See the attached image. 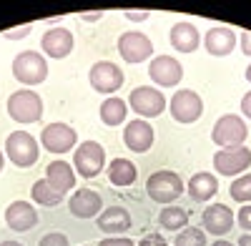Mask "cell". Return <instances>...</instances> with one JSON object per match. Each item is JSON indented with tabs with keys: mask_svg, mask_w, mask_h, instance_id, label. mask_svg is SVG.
Wrapping results in <instances>:
<instances>
[{
	"mask_svg": "<svg viewBox=\"0 0 251 246\" xmlns=\"http://www.w3.org/2000/svg\"><path fill=\"white\" fill-rule=\"evenodd\" d=\"M246 80H249V83H251V66L246 68Z\"/></svg>",
	"mask_w": 251,
	"mask_h": 246,
	"instance_id": "obj_43",
	"label": "cell"
},
{
	"mask_svg": "<svg viewBox=\"0 0 251 246\" xmlns=\"http://www.w3.org/2000/svg\"><path fill=\"white\" fill-rule=\"evenodd\" d=\"M239 43H241V50H244V55H251V30H244V33H241Z\"/></svg>",
	"mask_w": 251,
	"mask_h": 246,
	"instance_id": "obj_36",
	"label": "cell"
},
{
	"mask_svg": "<svg viewBox=\"0 0 251 246\" xmlns=\"http://www.w3.org/2000/svg\"><path fill=\"white\" fill-rule=\"evenodd\" d=\"M0 246H23V244H18V241H3Z\"/></svg>",
	"mask_w": 251,
	"mask_h": 246,
	"instance_id": "obj_41",
	"label": "cell"
},
{
	"mask_svg": "<svg viewBox=\"0 0 251 246\" xmlns=\"http://www.w3.org/2000/svg\"><path fill=\"white\" fill-rule=\"evenodd\" d=\"M211 246H234V244H228V241H224V239H219V241H214Z\"/></svg>",
	"mask_w": 251,
	"mask_h": 246,
	"instance_id": "obj_40",
	"label": "cell"
},
{
	"mask_svg": "<svg viewBox=\"0 0 251 246\" xmlns=\"http://www.w3.org/2000/svg\"><path fill=\"white\" fill-rule=\"evenodd\" d=\"M5 223L13 231H30L38 223V211L28 201H13L5 209Z\"/></svg>",
	"mask_w": 251,
	"mask_h": 246,
	"instance_id": "obj_19",
	"label": "cell"
},
{
	"mask_svg": "<svg viewBox=\"0 0 251 246\" xmlns=\"http://www.w3.org/2000/svg\"><path fill=\"white\" fill-rule=\"evenodd\" d=\"M151 13L149 10H126V20H133V23H141V20H149Z\"/></svg>",
	"mask_w": 251,
	"mask_h": 246,
	"instance_id": "obj_35",
	"label": "cell"
},
{
	"mask_svg": "<svg viewBox=\"0 0 251 246\" xmlns=\"http://www.w3.org/2000/svg\"><path fill=\"white\" fill-rule=\"evenodd\" d=\"M174 246H206V234H203V229L186 226V229H181V234L176 236Z\"/></svg>",
	"mask_w": 251,
	"mask_h": 246,
	"instance_id": "obj_29",
	"label": "cell"
},
{
	"mask_svg": "<svg viewBox=\"0 0 251 246\" xmlns=\"http://www.w3.org/2000/svg\"><path fill=\"white\" fill-rule=\"evenodd\" d=\"M106 166V151L98 141H83L73 153V169L83 178H96Z\"/></svg>",
	"mask_w": 251,
	"mask_h": 246,
	"instance_id": "obj_6",
	"label": "cell"
},
{
	"mask_svg": "<svg viewBox=\"0 0 251 246\" xmlns=\"http://www.w3.org/2000/svg\"><path fill=\"white\" fill-rule=\"evenodd\" d=\"M13 75L23 86H40L48 78V63L38 50H23L13 60Z\"/></svg>",
	"mask_w": 251,
	"mask_h": 246,
	"instance_id": "obj_1",
	"label": "cell"
},
{
	"mask_svg": "<svg viewBox=\"0 0 251 246\" xmlns=\"http://www.w3.org/2000/svg\"><path fill=\"white\" fill-rule=\"evenodd\" d=\"M228 194H231V198L239 201V203H251V173L239 176V178L231 183Z\"/></svg>",
	"mask_w": 251,
	"mask_h": 246,
	"instance_id": "obj_28",
	"label": "cell"
},
{
	"mask_svg": "<svg viewBox=\"0 0 251 246\" xmlns=\"http://www.w3.org/2000/svg\"><path fill=\"white\" fill-rule=\"evenodd\" d=\"M236 33L226 25H214L206 30V38H203V46H206V53L211 55H228L234 48H236Z\"/></svg>",
	"mask_w": 251,
	"mask_h": 246,
	"instance_id": "obj_18",
	"label": "cell"
},
{
	"mask_svg": "<svg viewBox=\"0 0 251 246\" xmlns=\"http://www.w3.org/2000/svg\"><path fill=\"white\" fill-rule=\"evenodd\" d=\"M158 223L166 231H181V229H186V223H188V214L181 206H166L158 214Z\"/></svg>",
	"mask_w": 251,
	"mask_h": 246,
	"instance_id": "obj_26",
	"label": "cell"
},
{
	"mask_svg": "<svg viewBox=\"0 0 251 246\" xmlns=\"http://www.w3.org/2000/svg\"><path fill=\"white\" fill-rule=\"evenodd\" d=\"M149 75L156 86H163V88H174L181 83L183 78V68L176 58L171 55H156L149 66Z\"/></svg>",
	"mask_w": 251,
	"mask_h": 246,
	"instance_id": "obj_13",
	"label": "cell"
},
{
	"mask_svg": "<svg viewBox=\"0 0 251 246\" xmlns=\"http://www.w3.org/2000/svg\"><path fill=\"white\" fill-rule=\"evenodd\" d=\"M118 53L126 63H143L153 55V43L141 30H126L118 35Z\"/></svg>",
	"mask_w": 251,
	"mask_h": 246,
	"instance_id": "obj_9",
	"label": "cell"
},
{
	"mask_svg": "<svg viewBox=\"0 0 251 246\" xmlns=\"http://www.w3.org/2000/svg\"><path fill=\"white\" fill-rule=\"evenodd\" d=\"M88 80H91L93 91H98L103 96H111L123 86L126 75L116 63H111V60H98V63H93V68L88 73Z\"/></svg>",
	"mask_w": 251,
	"mask_h": 246,
	"instance_id": "obj_10",
	"label": "cell"
},
{
	"mask_svg": "<svg viewBox=\"0 0 251 246\" xmlns=\"http://www.w3.org/2000/svg\"><path fill=\"white\" fill-rule=\"evenodd\" d=\"M5 153L10 163H15L18 169H30L40 156V148H38V141L28 131H13L5 141Z\"/></svg>",
	"mask_w": 251,
	"mask_h": 246,
	"instance_id": "obj_5",
	"label": "cell"
},
{
	"mask_svg": "<svg viewBox=\"0 0 251 246\" xmlns=\"http://www.w3.org/2000/svg\"><path fill=\"white\" fill-rule=\"evenodd\" d=\"M40 143H43V148L50 151V153H68L75 143H78V133L75 128H71L68 123H48L40 133Z\"/></svg>",
	"mask_w": 251,
	"mask_h": 246,
	"instance_id": "obj_11",
	"label": "cell"
},
{
	"mask_svg": "<svg viewBox=\"0 0 251 246\" xmlns=\"http://www.w3.org/2000/svg\"><path fill=\"white\" fill-rule=\"evenodd\" d=\"M98 246H136L128 236H108V239H103Z\"/></svg>",
	"mask_w": 251,
	"mask_h": 246,
	"instance_id": "obj_33",
	"label": "cell"
},
{
	"mask_svg": "<svg viewBox=\"0 0 251 246\" xmlns=\"http://www.w3.org/2000/svg\"><path fill=\"white\" fill-rule=\"evenodd\" d=\"M3 163H5V156H3V151H0V171H3Z\"/></svg>",
	"mask_w": 251,
	"mask_h": 246,
	"instance_id": "obj_42",
	"label": "cell"
},
{
	"mask_svg": "<svg viewBox=\"0 0 251 246\" xmlns=\"http://www.w3.org/2000/svg\"><path fill=\"white\" fill-rule=\"evenodd\" d=\"M219 191V181L214 173H194L191 178H188V196H191L194 201H208V198H214Z\"/></svg>",
	"mask_w": 251,
	"mask_h": 246,
	"instance_id": "obj_23",
	"label": "cell"
},
{
	"mask_svg": "<svg viewBox=\"0 0 251 246\" xmlns=\"http://www.w3.org/2000/svg\"><path fill=\"white\" fill-rule=\"evenodd\" d=\"M146 194L151 196V201L169 206L183 194V178L176 171H156L146 181Z\"/></svg>",
	"mask_w": 251,
	"mask_h": 246,
	"instance_id": "obj_3",
	"label": "cell"
},
{
	"mask_svg": "<svg viewBox=\"0 0 251 246\" xmlns=\"http://www.w3.org/2000/svg\"><path fill=\"white\" fill-rule=\"evenodd\" d=\"M201 223L208 234L214 236H224L234 229V214L226 203H211L203 214H201Z\"/></svg>",
	"mask_w": 251,
	"mask_h": 246,
	"instance_id": "obj_16",
	"label": "cell"
},
{
	"mask_svg": "<svg viewBox=\"0 0 251 246\" xmlns=\"http://www.w3.org/2000/svg\"><path fill=\"white\" fill-rule=\"evenodd\" d=\"M169 40H171V46L178 53H194L201 46V35H199L196 25L188 23V20H178V23H174V28L169 33Z\"/></svg>",
	"mask_w": 251,
	"mask_h": 246,
	"instance_id": "obj_20",
	"label": "cell"
},
{
	"mask_svg": "<svg viewBox=\"0 0 251 246\" xmlns=\"http://www.w3.org/2000/svg\"><path fill=\"white\" fill-rule=\"evenodd\" d=\"M239 246H251V234H244V236L239 239Z\"/></svg>",
	"mask_w": 251,
	"mask_h": 246,
	"instance_id": "obj_39",
	"label": "cell"
},
{
	"mask_svg": "<svg viewBox=\"0 0 251 246\" xmlns=\"http://www.w3.org/2000/svg\"><path fill=\"white\" fill-rule=\"evenodd\" d=\"M169 111L174 116V121L178 123H196L203 113V100L196 91H188V88H181L171 96L169 100Z\"/></svg>",
	"mask_w": 251,
	"mask_h": 246,
	"instance_id": "obj_8",
	"label": "cell"
},
{
	"mask_svg": "<svg viewBox=\"0 0 251 246\" xmlns=\"http://www.w3.org/2000/svg\"><path fill=\"white\" fill-rule=\"evenodd\" d=\"M5 108L15 123H35L43 116V98L30 88H23V91L10 93Z\"/></svg>",
	"mask_w": 251,
	"mask_h": 246,
	"instance_id": "obj_2",
	"label": "cell"
},
{
	"mask_svg": "<svg viewBox=\"0 0 251 246\" xmlns=\"http://www.w3.org/2000/svg\"><path fill=\"white\" fill-rule=\"evenodd\" d=\"M128 108L136 111L143 121L149 118H156L163 113L166 108V96L158 91V88H151V86H138L128 93Z\"/></svg>",
	"mask_w": 251,
	"mask_h": 246,
	"instance_id": "obj_7",
	"label": "cell"
},
{
	"mask_svg": "<svg viewBox=\"0 0 251 246\" xmlns=\"http://www.w3.org/2000/svg\"><path fill=\"white\" fill-rule=\"evenodd\" d=\"M123 143L133 153H146L153 146V126L143 118H133L123 128Z\"/></svg>",
	"mask_w": 251,
	"mask_h": 246,
	"instance_id": "obj_14",
	"label": "cell"
},
{
	"mask_svg": "<svg viewBox=\"0 0 251 246\" xmlns=\"http://www.w3.org/2000/svg\"><path fill=\"white\" fill-rule=\"evenodd\" d=\"M38 246H71V244H68V236H66V234L50 231V234H46L43 239H40Z\"/></svg>",
	"mask_w": 251,
	"mask_h": 246,
	"instance_id": "obj_30",
	"label": "cell"
},
{
	"mask_svg": "<svg viewBox=\"0 0 251 246\" xmlns=\"http://www.w3.org/2000/svg\"><path fill=\"white\" fill-rule=\"evenodd\" d=\"M98 229L108 236H121L131 229V214L121 206H111L98 214Z\"/></svg>",
	"mask_w": 251,
	"mask_h": 246,
	"instance_id": "obj_21",
	"label": "cell"
},
{
	"mask_svg": "<svg viewBox=\"0 0 251 246\" xmlns=\"http://www.w3.org/2000/svg\"><path fill=\"white\" fill-rule=\"evenodd\" d=\"M46 181L58 194L66 196L71 189H75V171H73L71 163H66V161H50L48 169H46Z\"/></svg>",
	"mask_w": 251,
	"mask_h": 246,
	"instance_id": "obj_22",
	"label": "cell"
},
{
	"mask_svg": "<svg viewBox=\"0 0 251 246\" xmlns=\"http://www.w3.org/2000/svg\"><path fill=\"white\" fill-rule=\"evenodd\" d=\"M68 209L75 219H93L103 211V198L93 189H78L68 198Z\"/></svg>",
	"mask_w": 251,
	"mask_h": 246,
	"instance_id": "obj_15",
	"label": "cell"
},
{
	"mask_svg": "<svg viewBox=\"0 0 251 246\" xmlns=\"http://www.w3.org/2000/svg\"><path fill=\"white\" fill-rule=\"evenodd\" d=\"M138 246H169V244H166V239H163L161 234H146V236L138 241Z\"/></svg>",
	"mask_w": 251,
	"mask_h": 246,
	"instance_id": "obj_34",
	"label": "cell"
},
{
	"mask_svg": "<svg viewBox=\"0 0 251 246\" xmlns=\"http://www.w3.org/2000/svg\"><path fill=\"white\" fill-rule=\"evenodd\" d=\"M138 171L131 161H126V158H113L108 163V181L113 183V186H131V183L136 181Z\"/></svg>",
	"mask_w": 251,
	"mask_h": 246,
	"instance_id": "obj_24",
	"label": "cell"
},
{
	"mask_svg": "<svg viewBox=\"0 0 251 246\" xmlns=\"http://www.w3.org/2000/svg\"><path fill=\"white\" fill-rule=\"evenodd\" d=\"M246 136H249V128L241 116L236 113H226L221 116L214 128H211V141L221 148H236V146H244L246 143Z\"/></svg>",
	"mask_w": 251,
	"mask_h": 246,
	"instance_id": "obj_4",
	"label": "cell"
},
{
	"mask_svg": "<svg viewBox=\"0 0 251 246\" xmlns=\"http://www.w3.org/2000/svg\"><path fill=\"white\" fill-rule=\"evenodd\" d=\"M241 111H244V116L251 121V91L244 93V98H241Z\"/></svg>",
	"mask_w": 251,
	"mask_h": 246,
	"instance_id": "obj_37",
	"label": "cell"
},
{
	"mask_svg": "<svg viewBox=\"0 0 251 246\" xmlns=\"http://www.w3.org/2000/svg\"><path fill=\"white\" fill-rule=\"evenodd\" d=\"M126 113H128V106H126L123 98L111 96L100 103V121L106 123V126H121L126 121Z\"/></svg>",
	"mask_w": 251,
	"mask_h": 246,
	"instance_id": "obj_25",
	"label": "cell"
},
{
	"mask_svg": "<svg viewBox=\"0 0 251 246\" xmlns=\"http://www.w3.org/2000/svg\"><path fill=\"white\" fill-rule=\"evenodd\" d=\"M40 48L46 50L48 58H66L73 50V33L63 25L50 28V30L43 33V38H40Z\"/></svg>",
	"mask_w": 251,
	"mask_h": 246,
	"instance_id": "obj_17",
	"label": "cell"
},
{
	"mask_svg": "<svg viewBox=\"0 0 251 246\" xmlns=\"http://www.w3.org/2000/svg\"><path fill=\"white\" fill-rule=\"evenodd\" d=\"M236 221H239V226H241V229H246V234H251V203H246V206L239 211Z\"/></svg>",
	"mask_w": 251,
	"mask_h": 246,
	"instance_id": "obj_32",
	"label": "cell"
},
{
	"mask_svg": "<svg viewBox=\"0 0 251 246\" xmlns=\"http://www.w3.org/2000/svg\"><path fill=\"white\" fill-rule=\"evenodd\" d=\"M78 18H80V20H86V23H93V20L103 18V13H80Z\"/></svg>",
	"mask_w": 251,
	"mask_h": 246,
	"instance_id": "obj_38",
	"label": "cell"
},
{
	"mask_svg": "<svg viewBox=\"0 0 251 246\" xmlns=\"http://www.w3.org/2000/svg\"><path fill=\"white\" fill-rule=\"evenodd\" d=\"M33 33V23H25V25H18L15 30H5V40H20V38H28Z\"/></svg>",
	"mask_w": 251,
	"mask_h": 246,
	"instance_id": "obj_31",
	"label": "cell"
},
{
	"mask_svg": "<svg viewBox=\"0 0 251 246\" xmlns=\"http://www.w3.org/2000/svg\"><path fill=\"white\" fill-rule=\"evenodd\" d=\"M251 166V151L246 146L236 148H221L214 153V169L221 176H239Z\"/></svg>",
	"mask_w": 251,
	"mask_h": 246,
	"instance_id": "obj_12",
	"label": "cell"
},
{
	"mask_svg": "<svg viewBox=\"0 0 251 246\" xmlns=\"http://www.w3.org/2000/svg\"><path fill=\"white\" fill-rule=\"evenodd\" d=\"M30 196L35 203H40V206H58V203L63 201V194H58L50 183L46 178H40L33 183V189H30Z\"/></svg>",
	"mask_w": 251,
	"mask_h": 246,
	"instance_id": "obj_27",
	"label": "cell"
}]
</instances>
